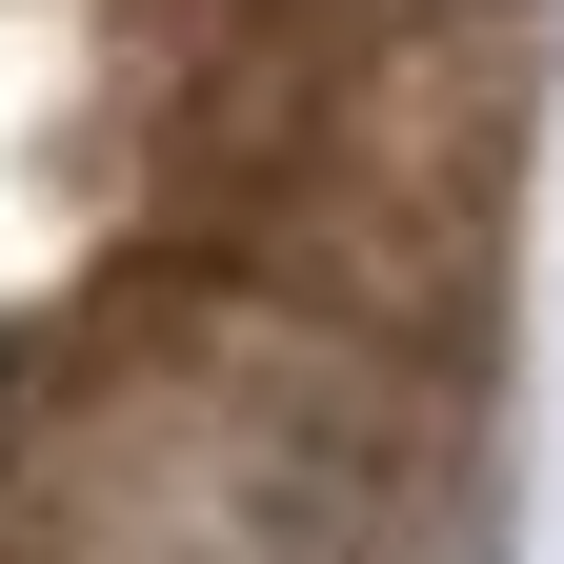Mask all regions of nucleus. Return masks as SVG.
Segmentation results:
<instances>
[{
  "label": "nucleus",
  "mask_w": 564,
  "mask_h": 564,
  "mask_svg": "<svg viewBox=\"0 0 564 564\" xmlns=\"http://www.w3.org/2000/svg\"><path fill=\"white\" fill-rule=\"evenodd\" d=\"M444 423L383 323L303 282H162L0 423V564H423Z\"/></svg>",
  "instance_id": "obj_1"
}]
</instances>
